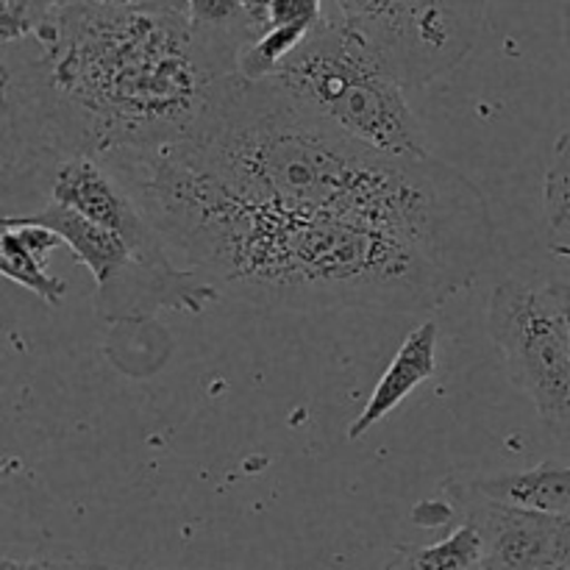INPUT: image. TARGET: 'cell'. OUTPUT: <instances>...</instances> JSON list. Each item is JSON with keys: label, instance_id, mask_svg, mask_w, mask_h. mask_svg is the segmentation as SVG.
I'll return each instance as SVG.
<instances>
[{"label": "cell", "instance_id": "1", "mask_svg": "<svg viewBox=\"0 0 570 570\" xmlns=\"http://www.w3.org/2000/svg\"><path fill=\"white\" fill-rule=\"evenodd\" d=\"M100 161L126 184L170 254L248 304L423 315L465 289L415 245L245 193L178 142Z\"/></svg>", "mask_w": 570, "mask_h": 570}, {"label": "cell", "instance_id": "2", "mask_svg": "<svg viewBox=\"0 0 570 570\" xmlns=\"http://www.w3.org/2000/svg\"><path fill=\"white\" fill-rule=\"evenodd\" d=\"M237 61L187 14L59 6L31 39L3 45V181L178 142Z\"/></svg>", "mask_w": 570, "mask_h": 570}, {"label": "cell", "instance_id": "3", "mask_svg": "<svg viewBox=\"0 0 570 570\" xmlns=\"http://www.w3.org/2000/svg\"><path fill=\"white\" fill-rule=\"evenodd\" d=\"M178 145L245 193L415 245L465 289L493 254L490 200L465 173L434 154L406 159L367 148L271 78L228 76Z\"/></svg>", "mask_w": 570, "mask_h": 570}, {"label": "cell", "instance_id": "4", "mask_svg": "<svg viewBox=\"0 0 570 570\" xmlns=\"http://www.w3.org/2000/svg\"><path fill=\"white\" fill-rule=\"evenodd\" d=\"M271 81L301 109L367 148L406 159L432 156L406 83L379 45L343 14L323 17Z\"/></svg>", "mask_w": 570, "mask_h": 570}, {"label": "cell", "instance_id": "5", "mask_svg": "<svg viewBox=\"0 0 570 570\" xmlns=\"http://www.w3.org/2000/svg\"><path fill=\"white\" fill-rule=\"evenodd\" d=\"M3 226H42L61 237L95 278V315L106 323H139L165 309L200 315L220 298V287L204 273L181 271L176 262L156 265L139 256L120 234L78 212L48 204L39 212L6 215Z\"/></svg>", "mask_w": 570, "mask_h": 570}, {"label": "cell", "instance_id": "6", "mask_svg": "<svg viewBox=\"0 0 570 570\" xmlns=\"http://www.w3.org/2000/svg\"><path fill=\"white\" fill-rule=\"evenodd\" d=\"M570 284L507 278L490 295L488 328L504 371L546 432L570 445Z\"/></svg>", "mask_w": 570, "mask_h": 570}, {"label": "cell", "instance_id": "7", "mask_svg": "<svg viewBox=\"0 0 570 570\" xmlns=\"http://www.w3.org/2000/svg\"><path fill=\"white\" fill-rule=\"evenodd\" d=\"M379 45L406 89L454 72L482 37L488 0H334Z\"/></svg>", "mask_w": 570, "mask_h": 570}, {"label": "cell", "instance_id": "8", "mask_svg": "<svg viewBox=\"0 0 570 570\" xmlns=\"http://www.w3.org/2000/svg\"><path fill=\"white\" fill-rule=\"evenodd\" d=\"M456 521L482 534L488 570H570V521L484 499L468 479H445Z\"/></svg>", "mask_w": 570, "mask_h": 570}, {"label": "cell", "instance_id": "9", "mask_svg": "<svg viewBox=\"0 0 570 570\" xmlns=\"http://www.w3.org/2000/svg\"><path fill=\"white\" fill-rule=\"evenodd\" d=\"M45 176H48L50 204L78 212L87 220L120 234L148 262H156V265L173 262L170 248L156 232L150 217L104 161L92 156H72V159L56 161Z\"/></svg>", "mask_w": 570, "mask_h": 570}, {"label": "cell", "instance_id": "10", "mask_svg": "<svg viewBox=\"0 0 570 570\" xmlns=\"http://www.w3.org/2000/svg\"><path fill=\"white\" fill-rule=\"evenodd\" d=\"M438 343H440V323L423 321L406 334L401 348L395 351L393 362L384 367L373 387L371 399L362 406L360 415L348 426V440H362L373 426L393 415L421 384L438 373Z\"/></svg>", "mask_w": 570, "mask_h": 570}, {"label": "cell", "instance_id": "11", "mask_svg": "<svg viewBox=\"0 0 570 570\" xmlns=\"http://www.w3.org/2000/svg\"><path fill=\"white\" fill-rule=\"evenodd\" d=\"M0 273L9 282L20 284L28 293L37 295L48 306H59L65 301L70 284L61 276H53L45 265V256L59 248L61 237L42 226H0Z\"/></svg>", "mask_w": 570, "mask_h": 570}, {"label": "cell", "instance_id": "12", "mask_svg": "<svg viewBox=\"0 0 570 570\" xmlns=\"http://www.w3.org/2000/svg\"><path fill=\"white\" fill-rule=\"evenodd\" d=\"M468 484L484 499L570 521V468L560 462L546 460L532 471L468 479Z\"/></svg>", "mask_w": 570, "mask_h": 570}, {"label": "cell", "instance_id": "13", "mask_svg": "<svg viewBox=\"0 0 570 570\" xmlns=\"http://www.w3.org/2000/svg\"><path fill=\"white\" fill-rule=\"evenodd\" d=\"M184 14L195 33L232 50L237 59L267 31V0H187Z\"/></svg>", "mask_w": 570, "mask_h": 570}, {"label": "cell", "instance_id": "14", "mask_svg": "<svg viewBox=\"0 0 570 570\" xmlns=\"http://www.w3.org/2000/svg\"><path fill=\"white\" fill-rule=\"evenodd\" d=\"M384 570H484L482 534L456 521L449 538L432 546H401Z\"/></svg>", "mask_w": 570, "mask_h": 570}, {"label": "cell", "instance_id": "15", "mask_svg": "<svg viewBox=\"0 0 570 570\" xmlns=\"http://www.w3.org/2000/svg\"><path fill=\"white\" fill-rule=\"evenodd\" d=\"M315 28L301 26H284V28H267L259 39L248 45L239 53L237 72L248 81H267L276 76L284 65L295 56V50L312 37Z\"/></svg>", "mask_w": 570, "mask_h": 570}, {"label": "cell", "instance_id": "16", "mask_svg": "<svg viewBox=\"0 0 570 570\" xmlns=\"http://www.w3.org/2000/svg\"><path fill=\"white\" fill-rule=\"evenodd\" d=\"M543 212L551 232L570 228V128L557 139L543 178Z\"/></svg>", "mask_w": 570, "mask_h": 570}, {"label": "cell", "instance_id": "17", "mask_svg": "<svg viewBox=\"0 0 570 570\" xmlns=\"http://www.w3.org/2000/svg\"><path fill=\"white\" fill-rule=\"evenodd\" d=\"M61 6V0H0V45L31 39Z\"/></svg>", "mask_w": 570, "mask_h": 570}, {"label": "cell", "instance_id": "18", "mask_svg": "<svg viewBox=\"0 0 570 570\" xmlns=\"http://www.w3.org/2000/svg\"><path fill=\"white\" fill-rule=\"evenodd\" d=\"M323 17V0H267V28H317Z\"/></svg>", "mask_w": 570, "mask_h": 570}, {"label": "cell", "instance_id": "19", "mask_svg": "<svg viewBox=\"0 0 570 570\" xmlns=\"http://www.w3.org/2000/svg\"><path fill=\"white\" fill-rule=\"evenodd\" d=\"M0 570H122L106 562L92 560H56V557H33V560H17V557H3Z\"/></svg>", "mask_w": 570, "mask_h": 570}, {"label": "cell", "instance_id": "20", "mask_svg": "<svg viewBox=\"0 0 570 570\" xmlns=\"http://www.w3.org/2000/svg\"><path fill=\"white\" fill-rule=\"evenodd\" d=\"M83 3L104 6V9H126V11H165V14H184L187 0H61V6Z\"/></svg>", "mask_w": 570, "mask_h": 570}, {"label": "cell", "instance_id": "21", "mask_svg": "<svg viewBox=\"0 0 570 570\" xmlns=\"http://www.w3.org/2000/svg\"><path fill=\"white\" fill-rule=\"evenodd\" d=\"M562 37H566V48L570 56V0L566 3V9H562Z\"/></svg>", "mask_w": 570, "mask_h": 570}, {"label": "cell", "instance_id": "22", "mask_svg": "<svg viewBox=\"0 0 570 570\" xmlns=\"http://www.w3.org/2000/svg\"><path fill=\"white\" fill-rule=\"evenodd\" d=\"M551 250L557 256H562V259H570V245H551Z\"/></svg>", "mask_w": 570, "mask_h": 570}, {"label": "cell", "instance_id": "23", "mask_svg": "<svg viewBox=\"0 0 570 570\" xmlns=\"http://www.w3.org/2000/svg\"><path fill=\"white\" fill-rule=\"evenodd\" d=\"M568 321H570V306H568Z\"/></svg>", "mask_w": 570, "mask_h": 570}]
</instances>
